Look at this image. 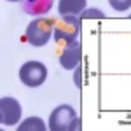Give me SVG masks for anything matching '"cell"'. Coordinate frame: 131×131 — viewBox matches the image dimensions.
<instances>
[{
	"mask_svg": "<svg viewBox=\"0 0 131 131\" xmlns=\"http://www.w3.org/2000/svg\"><path fill=\"white\" fill-rule=\"evenodd\" d=\"M81 58H82V46L79 40H73L65 46V49L60 56V63L65 70H73L79 67Z\"/></svg>",
	"mask_w": 131,
	"mask_h": 131,
	"instance_id": "obj_6",
	"label": "cell"
},
{
	"mask_svg": "<svg viewBox=\"0 0 131 131\" xmlns=\"http://www.w3.org/2000/svg\"><path fill=\"white\" fill-rule=\"evenodd\" d=\"M103 16H105V14H103L100 9H84L81 14H79L81 19H88V18H98V19H101Z\"/></svg>",
	"mask_w": 131,
	"mask_h": 131,
	"instance_id": "obj_10",
	"label": "cell"
},
{
	"mask_svg": "<svg viewBox=\"0 0 131 131\" xmlns=\"http://www.w3.org/2000/svg\"><path fill=\"white\" fill-rule=\"evenodd\" d=\"M7 2H19V0H7Z\"/></svg>",
	"mask_w": 131,
	"mask_h": 131,
	"instance_id": "obj_12",
	"label": "cell"
},
{
	"mask_svg": "<svg viewBox=\"0 0 131 131\" xmlns=\"http://www.w3.org/2000/svg\"><path fill=\"white\" fill-rule=\"evenodd\" d=\"M30 129H35V131H46V124L42 119L39 117H28L26 121H23L18 126V131H30Z\"/></svg>",
	"mask_w": 131,
	"mask_h": 131,
	"instance_id": "obj_9",
	"label": "cell"
},
{
	"mask_svg": "<svg viewBox=\"0 0 131 131\" xmlns=\"http://www.w3.org/2000/svg\"><path fill=\"white\" fill-rule=\"evenodd\" d=\"M54 4V0H21V7L30 16H44L47 14Z\"/></svg>",
	"mask_w": 131,
	"mask_h": 131,
	"instance_id": "obj_7",
	"label": "cell"
},
{
	"mask_svg": "<svg viewBox=\"0 0 131 131\" xmlns=\"http://www.w3.org/2000/svg\"><path fill=\"white\" fill-rule=\"evenodd\" d=\"M114 10H128L131 7V0H108Z\"/></svg>",
	"mask_w": 131,
	"mask_h": 131,
	"instance_id": "obj_11",
	"label": "cell"
},
{
	"mask_svg": "<svg viewBox=\"0 0 131 131\" xmlns=\"http://www.w3.org/2000/svg\"><path fill=\"white\" fill-rule=\"evenodd\" d=\"M19 79L28 88H39L47 79V67L40 61H26L19 68Z\"/></svg>",
	"mask_w": 131,
	"mask_h": 131,
	"instance_id": "obj_3",
	"label": "cell"
},
{
	"mask_svg": "<svg viewBox=\"0 0 131 131\" xmlns=\"http://www.w3.org/2000/svg\"><path fill=\"white\" fill-rule=\"evenodd\" d=\"M21 105L16 98L4 96L0 98V122L2 126H14L19 122Z\"/></svg>",
	"mask_w": 131,
	"mask_h": 131,
	"instance_id": "obj_5",
	"label": "cell"
},
{
	"mask_svg": "<svg viewBox=\"0 0 131 131\" xmlns=\"http://www.w3.org/2000/svg\"><path fill=\"white\" fill-rule=\"evenodd\" d=\"M81 18L79 16H63V23L54 28V40L60 44H70L77 40L81 33Z\"/></svg>",
	"mask_w": 131,
	"mask_h": 131,
	"instance_id": "obj_4",
	"label": "cell"
},
{
	"mask_svg": "<svg viewBox=\"0 0 131 131\" xmlns=\"http://www.w3.org/2000/svg\"><path fill=\"white\" fill-rule=\"evenodd\" d=\"M52 30H54V23L51 19L37 18V19H33L28 25L25 35H26V40L30 42L31 46L42 47V46H46L49 42L51 35H52Z\"/></svg>",
	"mask_w": 131,
	"mask_h": 131,
	"instance_id": "obj_2",
	"label": "cell"
},
{
	"mask_svg": "<svg viewBox=\"0 0 131 131\" xmlns=\"http://www.w3.org/2000/svg\"><path fill=\"white\" fill-rule=\"evenodd\" d=\"M49 129L51 131H79L81 129V119L70 105H60L51 112Z\"/></svg>",
	"mask_w": 131,
	"mask_h": 131,
	"instance_id": "obj_1",
	"label": "cell"
},
{
	"mask_svg": "<svg viewBox=\"0 0 131 131\" xmlns=\"http://www.w3.org/2000/svg\"><path fill=\"white\" fill-rule=\"evenodd\" d=\"M86 9V0H60V10L61 18L63 16H79Z\"/></svg>",
	"mask_w": 131,
	"mask_h": 131,
	"instance_id": "obj_8",
	"label": "cell"
}]
</instances>
